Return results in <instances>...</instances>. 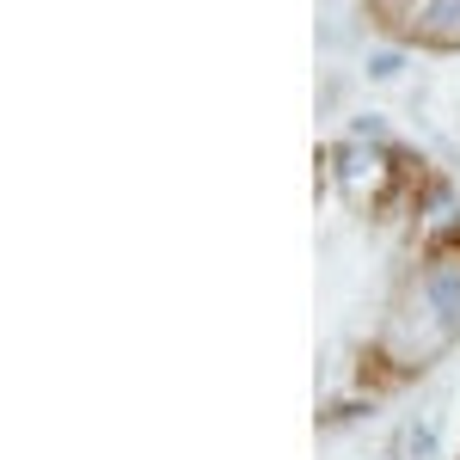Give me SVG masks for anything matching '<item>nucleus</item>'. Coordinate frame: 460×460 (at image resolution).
Masks as SVG:
<instances>
[{
	"label": "nucleus",
	"instance_id": "f257e3e1",
	"mask_svg": "<svg viewBox=\"0 0 460 460\" xmlns=\"http://www.w3.org/2000/svg\"><path fill=\"white\" fill-rule=\"evenodd\" d=\"M460 338V319H448V307L429 295V283L411 270L405 283L393 288V307L381 319V338H375V356L393 362V375H424L436 356H448Z\"/></svg>",
	"mask_w": 460,
	"mask_h": 460
},
{
	"label": "nucleus",
	"instance_id": "f03ea898",
	"mask_svg": "<svg viewBox=\"0 0 460 460\" xmlns=\"http://www.w3.org/2000/svg\"><path fill=\"white\" fill-rule=\"evenodd\" d=\"M332 160H338V190H344V203L362 209V203L381 197V184H387V154H375V147L356 136V142H344Z\"/></svg>",
	"mask_w": 460,
	"mask_h": 460
},
{
	"label": "nucleus",
	"instance_id": "7ed1b4c3",
	"mask_svg": "<svg viewBox=\"0 0 460 460\" xmlns=\"http://www.w3.org/2000/svg\"><path fill=\"white\" fill-rule=\"evenodd\" d=\"M411 37L429 43V49H460V0H429L418 13V25H411Z\"/></svg>",
	"mask_w": 460,
	"mask_h": 460
},
{
	"label": "nucleus",
	"instance_id": "20e7f679",
	"mask_svg": "<svg viewBox=\"0 0 460 460\" xmlns=\"http://www.w3.org/2000/svg\"><path fill=\"white\" fill-rule=\"evenodd\" d=\"M399 68H405V62H399V49H375V56H368V80H393Z\"/></svg>",
	"mask_w": 460,
	"mask_h": 460
},
{
	"label": "nucleus",
	"instance_id": "39448f33",
	"mask_svg": "<svg viewBox=\"0 0 460 460\" xmlns=\"http://www.w3.org/2000/svg\"><path fill=\"white\" fill-rule=\"evenodd\" d=\"M411 455H418V460H429V455H436V418L411 424Z\"/></svg>",
	"mask_w": 460,
	"mask_h": 460
}]
</instances>
